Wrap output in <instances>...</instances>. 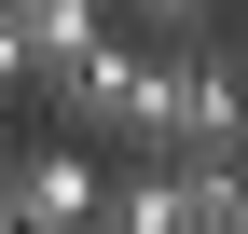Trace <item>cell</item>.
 <instances>
[{
  "label": "cell",
  "mask_w": 248,
  "mask_h": 234,
  "mask_svg": "<svg viewBox=\"0 0 248 234\" xmlns=\"http://www.w3.org/2000/svg\"><path fill=\"white\" fill-rule=\"evenodd\" d=\"M124 165L234 179V165H248V55H221V42H166V55H138V124H124Z\"/></svg>",
  "instance_id": "cell-1"
},
{
  "label": "cell",
  "mask_w": 248,
  "mask_h": 234,
  "mask_svg": "<svg viewBox=\"0 0 248 234\" xmlns=\"http://www.w3.org/2000/svg\"><path fill=\"white\" fill-rule=\"evenodd\" d=\"M97 152H69V138H14V165H0V220L14 234H97Z\"/></svg>",
  "instance_id": "cell-2"
},
{
  "label": "cell",
  "mask_w": 248,
  "mask_h": 234,
  "mask_svg": "<svg viewBox=\"0 0 248 234\" xmlns=\"http://www.w3.org/2000/svg\"><path fill=\"white\" fill-rule=\"evenodd\" d=\"M0 42H14L28 83H69L83 55L110 42V0H0Z\"/></svg>",
  "instance_id": "cell-3"
},
{
  "label": "cell",
  "mask_w": 248,
  "mask_h": 234,
  "mask_svg": "<svg viewBox=\"0 0 248 234\" xmlns=\"http://www.w3.org/2000/svg\"><path fill=\"white\" fill-rule=\"evenodd\" d=\"M0 165H14V110H0Z\"/></svg>",
  "instance_id": "cell-4"
}]
</instances>
